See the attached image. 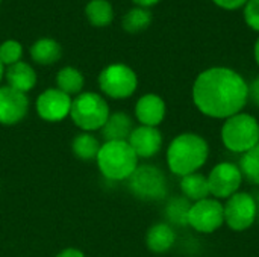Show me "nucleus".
<instances>
[{
  "label": "nucleus",
  "mask_w": 259,
  "mask_h": 257,
  "mask_svg": "<svg viewBox=\"0 0 259 257\" xmlns=\"http://www.w3.org/2000/svg\"><path fill=\"white\" fill-rule=\"evenodd\" d=\"M131 194L144 201H159L167 197V179L161 168L143 164L127 179Z\"/></svg>",
  "instance_id": "7"
},
{
  "label": "nucleus",
  "mask_w": 259,
  "mask_h": 257,
  "mask_svg": "<svg viewBox=\"0 0 259 257\" xmlns=\"http://www.w3.org/2000/svg\"><path fill=\"white\" fill-rule=\"evenodd\" d=\"M176 244V232L168 223H156L146 233V247L155 254L168 253Z\"/></svg>",
  "instance_id": "16"
},
{
  "label": "nucleus",
  "mask_w": 259,
  "mask_h": 257,
  "mask_svg": "<svg viewBox=\"0 0 259 257\" xmlns=\"http://www.w3.org/2000/svg\"><path fill=\"white\" fill-rule=\"evenodd\" d=\"M208 158L209 145L206 139L194 132H184L173 138L165 153L168 170L179 177L199 173Z\"/></svg>",
  "instance_id": "2"
},
{
  "label": "nucleus",
  "mask_w": 259,
  "mask_h": 257,
  "mask_svg": "<svg viewBox=\"0 0 259 257\" xmlns=\"http://www.w3.org/2000/svg\"><path fill=\"white\" fill-rule=\"evenodd\" d=\"M258 217V203L249 192L238 191L225 204V224L234 232L249 230Z\"/></svg>",
  "instance_id": "8"
},
{
  "label": "nucleus",
  "mask_w": 259,
  "mask_h": 257,
  "mask_svg": "<svg viewBox=\"0 0 259 257\" xmlns=\"http://www.w3.org/2000/svg\"><path fill=\"white\" fill-rule=\"evenodd\" d=\"M55 257H87L83 254V251H80L79 248H73V247H68V248H64L62 251H59Z\"/></svg>",
  "instance_id": "30"
},
{
  "label": "nucleus",
  "mask_w": 259,
  "mask_h": 257,
  "mask_svg": "<svg viewBox=\"0 0 259 257\" xmlns=\"http://www.w3.org/2000/svg\"><path fill=\"white\" fill-rule=\"evenodd\" d=\"M99 88L108 98L126 100L135 94L138 88V76L126 64H109L99 74Z\"/></svg>",
  "instance_id": "6"
},
{
  "label": "nucleus",
  "mask_w": 259,
  "mask_h": 257,
  "mask_svg": "<svg viewBox=\"0 0 259 257\" xmlns=\"http://www.w3.org/2000/svg\"><path fill=\"white\" fill-rule=\"evenodd\" d=\"M96 162L102 176L111 182H127L140 165V159L127 141H105Z\"/></svg>",
  "instance_id": "3"
},
{
  "label": "nucleus",
  "mask_w": 259,
  "mask_h": 257,
  "mask_svg": "<svg viewBox=\"0 0 259 257\" xmlns=\"http://www.w3.org/2000/svg\"><path fill=\"white\" fill-rule=\"evenodd\" d=\"M109 115V103L102 94L85 91L73 98L70 118L80 132L94 133L100 130Z\"/></svg>",
  "instance_id": "4"
},
{
  "label": "nucleus",
  "mask_w": 259,
  "mask_h": 257,
  "mask_svg": "<svg viewBox=\"0 0 259 257\" xmlns=\"http://www.w3.org/2000/svg\"><path fill=\"white\" fill-rule=\"evenodd\" d=\"M29 112V97L8 85L0 86V124L15 126Z\"/></svg>",
  "instance_id": "12"
},
{
  "label": "nucleus",
  "mask_w": 259,
  "mask_h": 257,
  "mask_svg": "<svg viewBox=\"0 0 259 257\" xmlns=\"http://www.w3.org/2000/svg\"><path fill=\"white\" fill-rule=\"evenodd\" d=\"M249 100L259 108V76L255 77L249 85Z\"/></svg>",
  "instance_id": "29"
},
{
  "label": "nucleus",
  "mask_w": 259,
  "mask_h": 257,
  "mask_svg": "<svg viewBox=\"0 0 259 257\" xmlns=\"http://www.w3.org/2000/svg\"><path fill=\"white\" fill-rule=\"evenodd\" d=\"M179 186H181L182 195L193 203L211 197L208 177L203 176L202 173H193V174H188L185 177H181Z\"/></svg>",
  "instance_id": "19"
},
{
  "label": "nucleus",
  "mask_w": 259,
  "mask_h": 257,
  "mask_svg": "<svg viewBox=\"0 0 259 257\" xmlns=\"http://www.w3.org/2000/svg\"><path fill=\"white\" fill-rule=\"evenodd\" d=\"M30 58L38 65H53L62 56L61 44L53 38H39L30 45Z\"/></svg>",
  "instance_id": "18"
},
{
  "label": "nucleus",
  "mask_w": 259,
  "mask_h": 257,
  "mask_svg": "<svg viewBox=\"0 0 259 257\" xmlns=\"http://www.w3.org/2000/svg\"><path fill=\"white\" fill-rule=\"evenodd\" d=\"M165 114L167 105L158 94H144L135 103V118L140 126L158 127L165 120Z\"/></svg>",
  "instance_id": "14"
},
{
  "label": "nucleus",
  "mask_w": 259,
  "mask_h": 257,
  "mask_svg": "<svg viewBox=\"0 0 259 257\" xmlns=\"http://www.w3.org/2000/svg\"><path fill=\"white\" fill-rule=\"evenodd\" d=\"M85 17L96 27H106L114 20V8L109 0H90L85 6Z\"/></svg>",
  "instance_id": "22"
},
{
  "label": "nucleus",
  "mask_w": 259,
  "mask_h": 257,
  "mask_svg": "<svg viewBox=\"0 0 259 257\" xmlns=\"http://www.w3.org/2000/svg\"><path fill=\"white\" fill-rule=\"evenodd\" d=\"M220 135L223 145L229 151L243 155L259 144L258 120L247 112L232 115L225 120Z\"/></svg>",
  "instance_id": "5"
},
{
  "label": "nucleus",
  "mask_w": 259,
  "mask_h": 257,
  "mask_svg": "<svg viewBox=\"0 0 259 257\" xmlns=\"http://www.w3.org/2000/svg\"><path fill=\"white\" fill-rule=\"evenodd\" d=\"M206 177L212 198H217L220 201L228 200L234 194H237L244 180L238 165L232 162L217 164Z\"/></svg>",
  "instance_id": "10"
},
{
  "label": "nucleus",
  "mask_w": 259,
  "mask_h": 257,
  "mask_svg": "<svg viewBox=\"0 0 259 257\" xmlns=\"http://www.w3.org/2000/svg\"><path fill=\"white\" fill-rule=\"evenodd\" d=\"M225 224V204L217 198H205L191 204L188 226L203 235L217 232Z\"/></svg>",
  "instance_id": "9"
},
{
  "label": "nucleus",
  "mask_w": 259,
  "mask_h": 257,
  "mask_svg": "<svg viewBox=\"0 0 259 257\" xmlns=\"http://www.w3.org/2000/svg\"><path fill=\"white\" fill-rule=\"evenodd\" d=\"M102 147L100 139L90 132H79L71 141L73 155L83 162H91L97 159L99 150Z\"/></svg>",
  "instance_id": "20"
},
{
  "label": "nucleus",
  "mask_w": 259,
  "mask_h": 257,
  "mask_svg": "<svg viewBox=\"0 0 259 257\" xmlns=\"http://www.w3.org/2000/svg\"><path fill=\"white\" fill-rule=\"evenodd\" d=\"M55 82H56V88L70 97H76L80 92H83L85 77L76 67L67 65L64 68H61L56 73Z\"/></svg>",
  "instance_id": "21"
},
{
  "label": "nucleus",
  "mask_w": 259,
  "mask_h": 257,
  "mask_svg": "<svg viewBox=\"0 0 259 257\" xmlns=\"http://www.w3.org/2000/svg\"><path fill=\"white\" fill-rule=\"evenodd\" d=\"M253 56H255V61H256V65L259 67V36L255 42V47H253Z\"/></svg>",
  "instance_id": "32"
},
{
  "label": "nucleus",
  "mask_w": 259,
  "mask_h": 257,
  "mask_svg": "<svg viewBox=\"0 0 259 257\" xmlns=\"http://www.w3.org/2000/svg\"><path fill=\"white\" fill-rule=\"evenodd\" d=\"M191 208V201L182 197H173L167 201L164 215L170 226L185 227L188 226V212Z\"/></svg>",
  "instance_id": "23"
},
{
  "label": "nucleus",
  "mask_w": 259,
  "mask_h": 257,
  "mask_svg": "<svg viewBox=\"0 0 259 257\" xmlns=\"http://www.w3.org/2000/svg\"><path fill=\"white\" fill-rule=\"evenodd\" d=\"M0 3H2V0H0Z\"/></svg>",
  "instance_id": "34"
},
{
  "label": "nucleus",
  "mask_w": 259,
  "mask_h": 257,
  "mask_svg": "<svg viewBox=\"0 0 259 257\" xmlns=\"http://www.w3.org/2000/svg\"><path fill=\"white\" fill-rule=\"evenodd\" d=\"M243 17L246 24L259 33V0H249L243 6Z\"/></svg>",
  "instance_id": "27"
},
{
  "label": "nucleus",
  "mask_w": 259,
  "mask_h": 257,
  "mask_svg": "<svg viewBox=\"0 0 259 257\" xmlns=\"http://www.w3.org/2000/svg\"><path fill=\"white\" fill-rule=\"evenodd\" d=\"M23 45L17 39H6L0 44V62L6 67H11L21 61Z\"/></svg>",
  "instance_id": "26"
},
{
  "label": "nucleus",
  "mask_w": 259,
  "mask_h": 257,
  "mask_svg": "<svg viewBox=\"0 0 259 257\" xmlns=\"http://www.w3.org/2000/svg\"><path fill=\"white\" fill-rule=\"evenodd\" d=\"M150 23H152V12L140 6L129 9L121 20V26L127 33H141L150 26Z\"/></svg>",
  "instance_id": "24"
},
{
  "label": "nucleus",
  "mask_w": 259,
  "mask_h": 257,
  "mask_svg": "<svg viewBox=\"0 0 259 257\" xmlns=\"http://www.w3.org/2000/svg\"><path fill=\"white\" fill-rule=\"evenodd\" d=\"M137 6H140V8H146V9H149V8H152V6H155L159 0H132Z\"/></svg>",
  "instance_id": "31"
},
{
  "label": "nucleus",
  "mask_w": 259,
  "mask_h": 257,
  "mask_svg": "<svg viewBox=\"0 0 259 257\" xmlns=\"http://www.w3.org/2000/svg\"><path fill=\"white\" fill-rule=\"evenodd\" d=\"M134 130V120L126 112H111L105 126L100 129L105 141H127Z\"/></svg>",
  "instance_id": "17"
},
{
  "label": "nucleus",
  "mask_w": 259,
  "mask_h": 257,
  "mask_svg": "<svg viewBox=\"0 0 259 257\" xmlns=\"http://www.w3.org/2000/svg\"><path fill=\"white\" fill-rule=\"evenodd\" d=\"M3 79H5V65L0 62V82H2Z\"/></svg>",
  "instance_id": "33"
},
{
  "label": "nucleus",
  "mask_w": 259,
  "mask_h": 257,
  "mask_svg": "<svg viewBox=\"0 0 259 257\" xmlns=\"http://www.w3.org/2000/svg\"><path fill=\"white\" fill-rule=\"evenodd\" d=\"M212 2L225 11H235L243 8L249 0H212Z\"/></svg>",
  "instance_id": "28"
},
{
  "label": "nucleus",
  "mask_w": 259,
  "mask_h": 257,
  "mask_svg": "<svg viewBox=\"0 0 259 257\" xmlns=\"http://www.w3.org/2000/svg\"><path fill=\"white\" fill-rule=\"evenodd\" d=\"M238 168L243 174V179L259 186V144L241 155Z\"/></svg>",
  "instance_id": "25"
},
{
  "label": "nucleus",
  "mask_w": 259,
  "mask_h": 257,
  "mask_svg": "<svg viewBox=\"0 0 259 257\" xmlns=\"http://www.w3.org/2000/svg\"><path fill=\"white\" fill-rule=\"evenodd\" d=\"M191 95L200 114L214 120H226L246 108L249 83L229 67H211L196 77Z\"/></svg>",
  "instance_id": "1"
},
{
  "label": "nucleus",
  "mask_w": 259,
  "mask_h": 257,
  "mask_svg": "<svg viewBox=\"0 0 259 257\" xmlns=\"http://www.w3.org/2000/svg\"><path fill=\"white\" fill-rule=\"evenodd\" d=\"M0 186H2V185H0Z\"/></svg>",
  "instance_id": "35"
},
{
  "label": "nucleus",
  "mask_w": 259,
  "mask_h": 257,
  "mask_svg": "<svg viewBox=\"0 0 259 257\" xmlns=\"http://www.w3.org/2000/svg\"><path fill=\"white\" fill-rule=\"evenodd\" d=\"M5 79H6L8 86L27 94L29 91H32L35 88L38 76H36L35 68L30 64L20 61V62L5 68Z\"/></svg>",
  "instance_id": "15"
},
{
  "label": "nucleus",
  "mask_w": 259,
  "mask_h": 257,
  "mask_svg": "<svg viewBox=\"0 0 259 257\" xmlns=\"http://www.w3.org/2000/svg\"><path fill=\"white\" fill-rule=\"evenodd\" d=\"M127 142L138 159H150L161 151L164 138L158 127L138 126L134 127Z\"/></svg>",
  "instance_id": "13"
},
{
  "label": "nucleus",
  "mask_w": 259,
  "mask_h": 257,
  "mask_svg": "<svg viewBox=\"0 0 259 257\" xmlns=\"http://www.w3.org/2000/svg\"><path fill=\"white\" fill-rule=\"evenodd\" d=\"M71 103H73V97L67 95L65 92H62L55 86V88L44 89L38 95L35 109L42 121L59 123L64 121L67 117H70Z\"/></svg>",
  "instance_id": "11"
}]
</instances>
